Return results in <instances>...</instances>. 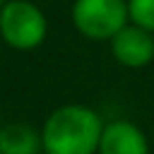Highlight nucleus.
<instances>
[{
  "mask_svg": "<svg viewBox=\"0 0 154 154\" xmlns=\"http://www.w3.org/2000/svg\"><path fill=\"white\" fill-rule=\"evenodd\" d=\"M103 125L101 116L89 106H58L41 128L43 154H96Z\"/></svg>",
  "mask_w": 154,
  "mask_h": 154,
  "instance_id": "obj_1",
  "label": "nucleus"
},
{
  "mask_svg": "<svg viewBox=\"0 0 154 154\" xmlns=\"http://www.w3.org/2000/svg\"><path fill=\"white\" fill-rule=\"evenodd\" d=\"M48 36L43 10L29 0H7L0 7V38L14 51H34Z\"/></svg>",
  "mask_w": 154,
  "mask_h": 154,
  "instance_id": "obj_2",
  "label": "nucleus"
},
{
  "mask_svg": "<svg viewBox=\"0 0 154 154\" xmlns=\"http://www.w3.org/2000/svg\"><path fill=\"white\" fill-rule=\"evenodd\" d=\"M72 24L91 41H111L123 26L130 24L128 0H75Z\"/></svg>",
  "mask_w": 154,
  "mask_h": 154,
  "instance_id": "obj_3",
  "label": "nucleus"
},
{
  "mask_svg": "<svg viewBox=\"0 0 154 154\" xmlns=\"http://www.w3.org/2000/svg\"><path fill=\"white\" fill-rule=\"evenodd\" d=\"M111 53L123 67H144L154 60V34L128 24L111 38Z\"/></svg>",
  "mask_w": 154,
  "mask_h": 154,
  "instance_id": "obj_4",
  "label": "nucleus"
},
{
  "mask_svg": "<svg viewBox=\"0 0 154 154\" xmlns=\"http://www.w3.org/2000/svg\"><path fill=\"white\" fill-rule=\"evenodd\" d=\"M96 154H149V142L135 123L111 120L103 125Z\"/></svg>",
  "mask_w": 154,
  "mask_h": 154,
  "instance_id": "obj_5",
  "label": "nucleus"
},
{
  "mask_svg": "<svg viewBox=\"0 0 154 154\" xmlns=\"http://www.w3.org/2000/svg\"><path fill=\"white\" fill-rule=\"evenodd\" d=\"M41 130L31 128L29 123L14 120L2 123L0 128V154H41Z\"/></svg>",
  "mask_w": 154,
  "mask_h": 154,
  "instance_id": "obj_6",
  "label": "nucleus"
},
{
  "mask_svg": "<svg viewBox=\"0 0 154 154\" xmlns=\"http://www.w3.org/2000/svg\"><path fill=\"white\" fill-rule=\"evenodd\" d=\"M130 24L154 34V0H128Z\"/></svg>",
  "mask_w": 154,
  "mask_h": 154,
  "instance_id": "obj_7",
  "label": "nucleus"
},
{
  "mask_svg": "<svg viewBox=\"0 0 154 154\" xmlns=\"http://www.w3.org/2000/svg\"><path fill=\"white\" fill-rule=\"evenodd\" d=\"M5 2H7V0H0V7H2V5H5Z\"/></svg>",
  "mask_w": 154,
  "mask_h": 154,
  "instance_id": "obj_8",
  "label": "nucleus"
},
{
  "mask_svg": "<svg viewBox=\"0 0 154 154\" xmlns=\"http://www.w3.org/2000/svg\"><path fill=\"white\" fill-rule=\"evenodd\" d=\"M0 128H2V123H0Z\"/></svg>",
  "mask_w": 154,
  "mask_h": 154,
  "instance_id": "obj_9",
  "label": "nucleus"
}]
</instances>
